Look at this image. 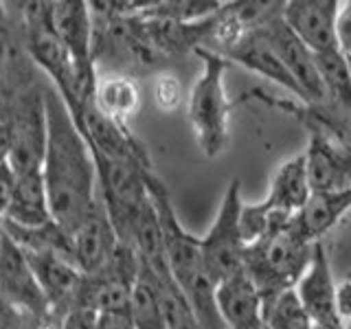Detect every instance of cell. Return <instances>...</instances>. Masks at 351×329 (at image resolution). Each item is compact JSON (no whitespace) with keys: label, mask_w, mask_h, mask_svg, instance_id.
<instances>
[{"label":"cell","mask_w":351,"mask_h":329,"mask_svg":"<svg viewBox=\"0 0 351 329\" xmlns=\"http://www.w3.org/2000/svg\"><path fill=\"white\" fill-rule=\"evenodd\" d=\"M44 103L47 149L40 171L53 219L73 233L97 200V167L90 147L55 86H44Z\"/></svg>","instance_id":"1"},{"label":"cell","mask_w":351,"mask_h":329,"mask_svg":"<svg viewBox=\"0 0 351 329\" xmlns=\"http://www.w3.org/2000/svg\"><path fill=\"white\" fill-rule=\"evenodd\" d=\"M145 186L158 215L165 255H167L173 281L180 285V290L189 299L200 329H222L224 323L219 318L215 303V283L208 279L204 270L200 237L191 235L180 224L178 213L171 204L169 189L154 171L145 173Z\"/></svg>","instance_id":"2"},{"label":"cell","mask_w":351,"mask_h":329,"mask_svg":"<svg viewBox=\"0 0 351 329\" xmlns=\"http://www.w3.org/2000/svg\"><path fill=\"white\" fill-rule=\"evenodd\" d=\"M312 252L314 244L294 228L292 219L281 228L270 230L255 244L246 246L244 272L261 294L263 305L281 292L296 288L310 266Z\"/></svg>","instance_id":"3"},{"label":"cell","mask_w":351,"mask_h":329,"mask_svg":"<svg viewBox=\"0 0 351 329\" xmlns=\"http://www.w3.org/2000/svg\"><path fill=\"white\" fill-rule=\"evenodd\" d=\"M193 53L202 60V73L191 86L186 114L202 154L206 158H215L228 143V119L235 106L228 101L224 84L230 62L206 47H197Z\"/></svg>","instance_id":"4"},{"label":"cell","mask_w":351,"mask_h":329,"mask_svg":"<svg viewBox=\"0 0 351 329\" xmlns=\"http://www.w3.org/2000/svg\"><path fill=\"white\" fill-rule=\"evenodd\" d=\"M44 86L33 84L0 101V119L9 130V167L14 173L40 171L47 149V103Z\"/></svg>","instance_id":"5"},{"label":"cell","mask_w":351,"mask_h":329,"mask_svg":"<svg viewBox=\"0 0 351 329\" xmlns=\"http://www.w3.org/2000/svg\"><path fill=\"white\" fill-rule=\"evenodd\" d=\"M241 204H244L241 202V182L239 178H233L226 186L211 228L204 237H200L204 270L208 279L215 283V288L226 279H233L244 272L246 244L239 228Z\"/></svg>","instance_id":"6"},{"label":"cell","mask_w":351,"mask_h":329,"mask_svg":"<svg viewBox=\"0 0 351 329\" xmlns=\"http://www.w3.org/2000/svg\"><path fill=\"white\" fill-rule=\"evenodd\" d=\"M22 18V38L33 64L55 84L62 99L73 97V69L69 53L51 20V3H18Z\"/></svg>","instance_id":"7"},{"label":"cell","mask_w":351,"mask_h":329,"mask_svg":"<svg viewBox=\"0 0 351 329\" xmlns=\"http://www.w3.org/2000/svg\"><path fill=\"white\" fill-rule=\"evenodd\" d=\"M75 119L77 130L86 138L90 154L114 160L134 162L143 169H152V162L147 156V149L141 145L138 138L132 134L125 123L110 119L97 108L95 97L80 103L77 108H69Z\"/></svg>","instance_id":"8"},{"label":"cell","mask_w":351,"mask_h":329,"mask_svg":"<svg viewBox=\"0 0 351 329\" xmlns=\"http://www.w3.org/2000/svg\"><path fill=\"white\" fill-rule=\"evenodd\" d=\"M310 134L305 154L307 178L312 191H338L351 186V141L327 125L303 123Z\"/></svg>","instance_id":"9"},{"label":"cell","mask_w":351,"mask_h":329,"mask_svg":"<svg viewBox=\"0 0 351 329\" xmlns=\"http://www.w3.org/2000/svg\"><path fill=\"white\" fill-rule=\"evenodd\" d=\"M0 299L20 312H27L40 318L53 314L25 250L5 230H3V241H0Z\"/></svg>","instance_id":"10"},{"label":"cell","mask_w":351,"mask_h":329,"mask_svg":"<svg viewBox=\"0 0 351 329\" xmlns=\"http://www.w3.org/2000/svg\"><path fill=\"white\" fill-rule=\"evenodd\" d=\"M338 0H290L283 3V22L314 55L340 51L336 40Z\"/></svg>","instance_id":"11"},{"label":"cell","mask_w":351,"mask_h":329,"mask_svg":"<svg viewBox=\"0 0 351 329\" xmlns=\"http://www.w3.org/2000/svg\"><path fill=\"white\" fill-rule=\"evenodd\" d=\"M294 290L314 325L345 329L336 314V281L332 274V261H329L323 241L314 244L310 266L303 272Z\"/></svg>","instance_id":"12"},{"label":"cell","mask_w":351,"mask_h":329,"mask_svg":"<svg viewBox=\"0 0 351 329\" xmlns=\"http://www.w3.org/2000/svg\"><path fill=\"white\" fill-rule=\"evenodd\" d=\"M75 263L84 274H95L108 266V261L119 248L117 230L110 222V215L104 206L101 195L97 191V200L82 224L73 230Z\"/></svg>","instance_id":"13"},{"label":"cell","mask_w":351,"mask_h":329,"mask_svg":"<svg viewBox=\"0 0 351 329\" xmlns=\"http://www.w3.org/2000/svg\"><path fill=\"white\" fill-rule=\"evenodd\" d=\"M25 255L31 263L33 272H36L53 314L58 318H64L69 312L77 310L86 274L75 263L66 261L58 255H51V252L25 250Z\"/></svg>","instance_id":"14"},{"label":"cell","mask_w":351,"mask_h":329,"mask_svg":"<svg viewBox=\"0 0 351 329\" xmlns=\"http://www.w3.org/2000/svg\"><path fill=\"white\" fill-rule=\"evenodd\" d=\"M261 29L274 47V51H277L281 62L285 64V69L290 71L294 82L299 84V88L303 90L305 103L325 101V90H323L321 77H318L314 53L307 49L305 44L290 31V27L283 22V11H281V16L272 18L268 25Z\"/></svg>","instance_id":"15"},{"label":"cell","mask_w":351,"mask_h":329,"mask_svg":"<svg viewBox=\"0 0 351 329\" xmlns=\"http://www.w3.org/2000/svg\"><path fill=\"white\" fill-rule=\"evenodd\" d=\"M222 58H226L230 64L235 62L239 66H244L246 71L263 77V80H270L274 84H279L290 95H294L296 99H299L301 103H305L303 90L299 88V84L294 82L290 71L285 69V64L281 62V58L277 55V51H274L270 40L266 38L263 29L246 33L235 47H230L226 53H222Z\"/></svg>","instance_id":"16"},{"label":"cell","mask_w":351,"mask_h":329,"mask_svg":"<svg viewBox=\"0 0 351 329\" xmlns=\"http://www.w3.org/2000/svg\"><path fill=\"white\" fill-rule=\"evenodd\" d=\"M215 303L228 329H263V299L246 272L215 288Z\"/></svg>","instance_id":"17"},{"label":"cell","mask_w":351,"mask_h":329,"mask_svg":"<svg viewBox=\"0 0 351 329\" xmlns=\"http://www.w3.org/2000/svg\"><path fill=\"white\" fill-rule=\"evenodd\" d=\"M351 211V186L338 191H312L310 200L292 217V224L310 241H323L340 219Z\"/></svg>","instance_id":"18"},{"label":"cell","mask_w":351,"mask_h":329,"mask_svg":"<svg viewBox=\"0 0 351 329\" xmlns=\"http://www.w3.org/2000/svg\"><path fill=\"white\" fill-rule=\"evenodd\" d=\"M3 219L22 228H38L53 222L42 171L16 173L14 189H11Z\"/></svg>","instance_id":"19"},{"label":"cell","mask_w":351,"mask_h":329,"mask_svg":"<svg viewBox=\"0 0 351 329\" xmlns=\"http://www.w3.org/2000/svg\"><path fill=\"white\" fill-rule=\"evenodd\" d=\"M310 195H312V186H310V178H307L305 154H296V156L279 164V169L274 171L270 180V189L261 202L270 211L296 215L307 204Z\"/></svg>","instance_id":"20"},{"label":"cell","mask_w":351,"mask_h":329,"mask_svg":"<svg viewBox=\"0 0 351 329\" xmlns=\"http://www.w3.org/2000/svg\"><path fill=\"white\" fill-rule=\"evenodd\" d=\"M95 103L104 114L128 125V119L134 117L141 108L138 84L130 75L99 77L95 88Z\"/></svg>","instance_id":"21"},{"label":"cell","mask_w":351,"mask_h":329,"mask_svg":"<svg viewBox=\"0 0 351 329\" xmlns=\"http://www.w3.org/2000/svg\"><path fill=\"white\" fill-rule=\"evenodd\" d=\"M314 60L325 90V101L338 112L351 117V77L347 58L340 51H327L314 55Z\"/></svg>","instance_id":"22"},{"label":"cell","mask_w":351,"mask_h":329,"mask_svg":"<svg viewBox=\"0 0 351 329\" xmlns=\"http://www.w3.org/2000/svg\"><path fill=\"white\" fill-rule=\"evenodd\" d=\"M128 314L136 329H167L156 285H154L152 274L141 261H138L136 281L132 285V292H130Z\"/></svg>","instance_id":"23"},{"label":"cell","mask_w":351,"mask_h":329,"mask_svg":"<svg viewBox=\"0 0 351 329\" xmlns=\"http://www.w3.org/2000/svg\"><path fill=\"white\" fill-rule=\"evenodd\" d=\"M263 329H314L296 290H285L263 305Z\"/></svg>","instance_id":"24"},{"label":"cell","mask_w":351,"mask_h":329,"mask_svg":"<svg viewBox=\"0 0 351 329\" xmlns=\"http://www.w3.org/2000/svg\"><path fill=\"white\" fill-rule=\"evenodd\" d=\"M152 95L158 110H162V112H173V110H178L182 103V84L178 82L176 75L162 73L156 77V82H154Z\"/></svg>","instance_id":"25"},{"label":"cell","mask_w":351,"mask_h":329,"mask_svg":"<svg viewBox=\"0 0 351 329\" xmlns=\"http://www.w3.org/2000/svg\"><path fill=\"white\" fill-rule=\"evenodd\" d=\"M336 40L343 55H351V0L338 3L336 14Z\"/></svg>","instance_id":"26"},{"label":"cell","mask_w":351,"mask_h":329,"mask_svg":"<svg viewBox=\"0 0 351 329\" xmlns=\"http://www.w3.org/2000/svg\"><path fill=\"white\" fill-rule=\"evenodd\" d=\"M336 314L347 329V325H351V279L347 274L343 281L336 283Z\"/></svg>","instance_id":"27"},{"label":"cell","mask_w":351,"mask_h":329,"mask_svg":"<svg viewBox=\"0 0 351 329\" xmlns=\"http://www.w3.org/2000/svg\"><path fill=\"white\" fill-rule=\"evenodd\" d=\"M95 329H136L128 312H104L97 314Z\"/></svg>","instance_id":"28"},{"label":"cell","mask_w":351,"mask_h":329,"mask_svg":"<svg viewBox=\"0 0 351 329\" xmlns=\"http://www.w3.org/2000/svg\"><path fill=\"white\" fill-rule=\"evenodd\" d=\"M97 314L90 310H73L62 318V329H95Z\"/></svg>","instance_id":"29"},{"label":"cell","mask_w":351,"mask_h":329,"mask_svg":"<svg viewBox=\"0 0 351 329\" xmlns=\"http://www.w3.org/2000/svg\"><path fill=\"white\" fill-rule=\"evenodd\" d=\"M14 180H16L14 169L9 167V162H3L0 164V219H3V215L7 211L11 189H14Z\"/></svg>","instance_id":"30"},{"label":"cell","mask_w":351,"mask_h":329,"mask_svg":"<svg viewBox=\"0 0 351 329\" xmlns=\"http://www.w3.org/2000/svg\"><path fill=\"white\" fill-rule=\"evenodd\" d=\"M5 69H7V36L0 29V101L5 95Z\"/></svg>","instance_id":"31"},{"label":"cell","mask_w":351,"mask_h":329,"mask_svg":"<svg viewBox=\"0 0 351 329\" xmlns=\"http://www.w3.org/2000/svg\"><path fill=\"white\" fill-rule=\"evenodd\" d=\"M16 314H18L16 307L7 305L3 299H0V329H14Z\"/></svg>","instance_id":"32"},{"label":"cell","mask_w":351,"mask_h":329,"mask_svg":"<svg viewBox=\"0 0 351 329\" xmlns=\"http://www.w3.org/2000/svg\"><path fill=\"white\" fill-rule=\"evenodd\" d=\"M9 149H11V141H9V130L0 119V162L9 160Z\"/></svg>","instance_id":"33"},{"label":"cell","mask_w":351,"mask_h":329,"mask_svg":"<svg viewBox=\"0 0 351 329\" xmlns=\"http://www.w3.org/2000/svg\"><path fill=\"white\" fill-rule=\"evenodd\" d=\"M347 58V69H349V77H351V55H345Z\"/></svg>","instance_id":"34"},{"label":"cell","mask_w":351,"mask_h":329,"mask_svg":"<svg viewBox=\"0 0 351 329\" xmlns=\"http://www.w3.org/2000/svg\"><path fill=\"white\" fill-rule=\"evenodd\" d=\"M314 329H334V327H323V325H314Z\"/></svg>","instance_id":"35"},{"label":"cell","mask_w":351,"mask_h":329,"mask_svg":"<svg viewBox=\"0 0 351 329\" xmlns=\"http://www.w3.org/2000/svg\"><path fill=\"white\" fill-rule=\"evenodd\" d=\"M347 277H349V279H351V270H349V272H347ZM347 329H351V325H347Z\"/></svg>","instance_id":"36"},{"label":"cell","mask_w":351,"mask_h":329,"mask_svg":"<svg viewBox=\"0 0 351 329\" xmlns=\"http://www.w3.org/2000/svg\"><path fill=\"white\" fill-rule=\"evenodd\" d=\"M0 241H3V228H0Z\"/></svg>","instance_id":"37"},{"label":"cell","mask_w":351,"mask_h":329,"mask_svg":"<svg viewBox=\"0 0 351 329\" xmlns=\"http://www.w3.org/2000/svg\"><path fill=\"white\" fill-rule=\"evenodd\" d=\"M0 164H3V162H0Z\"/></svg>","instance_id":"38"}]
</instances>
